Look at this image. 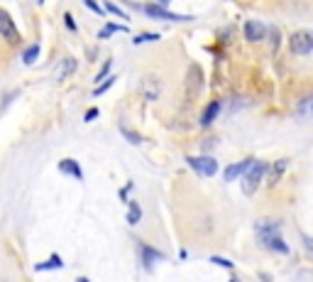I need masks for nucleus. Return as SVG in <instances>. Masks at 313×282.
<instances>
[{
    "instance_id": "f257e3e1",
    "label": "nucleus",
    "mask_w": 313,
    "mask_h": 282,
    "mask_svg": "<svg viewBox=\"0 0 313 282\" xmlns=\"http://www.w3.org/2000/svg\"><path fill=\"white\" fill-rule=\"evenodd\" d=\"M255 231H257L259 243H262L264 248L274 250V253H279V255H289V253H291L289 243L281 238L279 226H277V224H272V221H259V224L255 226Z\"/></svg>"
},
{
    "instance_id": "f03ea898",
    "label": "nucleus",
    "mask_w": 313,
    "mask_h": 282,
    "mask_svg": "<svg viewBox=\"0 0 313 282\" xmlns=\"http://www.w3.org/2000/svg\"><path fill=\"white\" fill-rule=\"evenodd\" d=\"M267 172H269V162H257V159H255V162L250 165V169L242 174V192H245V194H255V192H257Z\"/></svg>"
},
{
    "instance_id": "7ed1b4c3",
    "label": "nucleus",
    "mask_w": 313,
    "mask_h": 282,
    "mask_svg": "<svg viewBox=\"0 0 313 282\" xmlns=\"http://www.w3.org/2000/svg\"><path fill=\"white\" fill-rule=\"evenodd\" d=\"M186 162H189L191 169H196L201 177H213V174H218V159L211 157V155H191V157H186Z\"/></svg>"
},
{
    "instance_id": "20e7f679",
    "label": "nucleus",
    "mask_w": 313,
    "mask_h": 282,
    "mask_svg": "<svg viewBox=\"0 0 313 282\" xmlns=\"http://www.w3.org/2000/svg\"><path fill=\"white\" fill-rule=\"evenodd\" d=\"M289 49L294 54H311L313 52V32L308 30H299V32H294L289 37Z\"/></svg>"
},
{
    "instance_id": "39448f33",
    "label": "nucleus",
    "mask_w": 313,
    "mask_h": 282,
    "mask_svg": "<svg viewBox=\"0 0 313 282\" xmlns=\"http://www.w3.org/2000/svg\"><path fill=\"white\" fill-rule=\"evenodd\" d=\"M145 15L147 17H154V20H171V23H184L191 20L189 15H176V12H169L167 8H159V5H145Z\"/></svg>"
},
{
    "instance_id": "423d86ee",
    "label": "nucleus",
    "mask_w": 313,
    "mask_h": 282,
    "mask_svg": "<svg viewBox=\"0 0 313 282\" xmlns=\"http://www.w3.org/2000/svg\"><path fill=\"white\" fill-rule=\"evenodd\" d=\"M242 34H245L247 42H262L267 37V27L259 23V20H245L242 25Z\"/></svg>"
},
{
    "instance_id": "0eeeda50",
    "label": "nucleus",
    "mask_w": 313,
    "mask_h": 282,
    "mask_svg": "<svg viewBox=\"0 0 313 282\" xmlns=\"http://www.w3.org/2000/svg\"><path fill=\"white\" fill-rule=\"evenodd\" d=\"M142 96H145L147 101H156L159 96H162V91H164V86H162V81L156 79V76H147V79H142Z\"/></svg>"
},
{
    "instance_id": "6e6552de",
    "label": "nucleus",
    "mask_w": 313,
    "mask_h": 282,
    "mask_svg": "<svg viewBox=\"0 0 313 282\" xmlns=\"http://www.w3.org/2000/svg\"><path fill=\"white\" fill-rule=\"evenodd\" d=\"M252 162H255V159L247 157V159H240V162H235V165H228V167H225V172H223L225 182H235L237 177H242L247 169H250V165H252Z\"/></svg>"
},
{
    "instance_id": "1a4fd4ad",
    "label": "nucleus",
    "mask_w": 313,
    "mask_h": 282,
    "mask_svg": "<svg viewBox=\"0 0 313 282\" xmlns=\"http://www.w3.org/2000/svg\"><path fill=\"white\" fill-rule=\"evenodd\" d=\"M0 37H5L10 42H17V27L12 23L10 12H5V10H0Z\"/></svg>"
},
{
    "instance_id": "9d476101",
    "label": "nucleus",
    "mask_w": 313,
    "mask_h": 282,
    "mask_svg": "<svg viewBox=\"0 0 313 282\" xmlns=\"http://www.w3.org/2000/svg\"><path fill=\"white\" fill-rule=\"evenodd\" d=\"M76 56H64L61 62H59V67H56V74H54V81H64L66 76H71V74H76Z\"/></svg>"
},
{
    "instance_id": "9b49d317",
    "label": "nucleus",
    "mask_w": 313,
    "mask_h": 282,
    "mask_svg": "<svg viewBox=\"0 0 313 282\" xmlns=\"http://www.w3.org/2000/svg\"><path fill=\"white\" fill-rule=\"evenodd\" d=\"M140 255H142V265H145V270H152V265H154L156 260L167 258L164 253H159V250L152 248V246H140Z\"/></svg>"
},
{
    "instance_id": "f8f14e48",
    "label": "nucleus",
    "mask_w": 313,
    "mask_h": 282,
    "mask_svg": "<svg viewBox=\"0 0 313 282\" xmlns=\"http://www.w3.org/2000/svg\"><path fill=\"white\" fill-rule=\"evenodd\" d=\"M59 172H61V174H71L74 179L83 182V169H81V165H78L76 159H71V157L59 162Z\"/></svg>"
},
{
    "instance_id": "ddd939ff",
    "label": "nucleus",
    "mask_w": 313,
    "mask_h": 282,
    "mask_svg": "<svg viewBox=\"0 0 313 282\" xmlns=\"http://www.w3.org/2000/svg\"><path fill=\"white\" fill-rule=\"evenodd\" d=\"M61 268H64V260L59 258V253H52V255H49V260H44V263H37V265H34V270H37V272L61 270Z\"/></svg>"
},
{
    "instance_id": "4468645a",
    "label": "nucleus",
    "mask_w": 313,
    "mask_h": 282,
    "mask_svg": "<svg viewBox=\"0 0 313 282\" xmlns=\"http://www.w3.org/2000/svg\"><path fill=\"white\" fill-rule=\"evenodd\" d=\"M218 113H220V101H211L206 106V111L201 113V125L203 128H208V125L218 118Z\"/></svg>"
},
{
    "instance_id": "2eb2a0df",
    "label": "nucleus",
    "mask_w": 313,
    "mask_h": 282,
    "mask_svg": "<svg viewBox=\"0 0 313 282\" xmlns=\"http://www.w3.org/2000/svg\"><path fill=\"white\" fill-rule=\"evenodd\" d=\"M286 165H289L286 159H277L274 165H269V169H272V172H269V184H272V187H274V184L279 182L281 174L286 172Z\"/></svg>"
},
{
    "instance_id": "dca6fc26",
    "label": "nucleus",
    "mask_w": 313,
    "mask_h": 282,
    "mask_svg": "<svg viewBox=\"0 0 313 282\" xmlns=\"http://www.w3.org/2000/svg\"><path fill=\"white\" fill-rule=\"evenodd\" d=\"M296 115H299V118H313V93L306 96V98L296 106Z\"/></svg>"
},
{
    "instance_id": "f3484780",
    "label": "nucleus",
    "mask_w": 313,
    "mask_h": 282,
    "mask_svg": "<svg viewBox=\"0 0 313 282\" xmlns=\"http://www.w3.org/2000/svg\"><path fill=\"white\" fill-rule=\"evenodd\" d=\"M140 218H142V209H140V204L130 202V206H127V224L137 226V224H140Z\"/></svg>"
},
{
    "instance_id": "a211bd4d",
    "label": "nucleus",
    "mask_w": 313,
    "mask_h": 282,
    "mask_svg": "<svg viewBox=\"0 0 313 282\" xmlns=\"http://www.w3.org/2000/svg\"><path fill=\"white\" fill-rule=\"evenodd\" d=\"M115 32H127V27H123V25H113L108 23L105 27H103L101 32H98V39H108V37H113Z\"/></svg>"
},
{
    "instance_id": "6ab92c4d",
    "label": "nucleus",
    "mask_w": 313,
    "mask_h": 282,
    "mask_svg": "<svg viewBox=\"0 0 313 282\" xmlns=\"http://www.w3.org/2000/svg\"><path fill=\"white\" fill-rule=\"evenodd\" d=\"M37 56H39V45H32L30 49H25L23 54V62L27 64V67H32L34 62H37Z\"/></svg>"
},
{
    "instance_id": "aec40b11",
    "label": "nucleus",
    "mask_w": 313,
    "mask_h": 282,
    "mask_svg": "<svg viewBox=\"0 0 313 282\" xmlns=\"http://www.w3.org/2000/svg\"><path fill=\"white\" fill-rule=\"evenodd\" d=\"M120 133H123L125 140H130V143H135V145H142V143H145V137L132 133V130H127V128H120Z\"/></svg>"
},
{
    "instance_id": "412c9836",
    "label": "nucleus",
    "mask_w": 313,
    "mask_h": 282,
    "mask_svg": "<svg viewBox=\"0 0 313 282\" xmlns=\"http://www.w3.org/2000/svg\"><path fill=\"white\" fill-rule=\"evenodd\" d=\"M103 8H105L108 12H113V15H118V17H127V12L120 10V8H118V5H115L113 0H105V5H103ZM127 20H130V17H127Z\"/></svg>"
},
{
    "instance_id": "4be33fe9",
    "label": "nucleus",
    "mask_w": 313,
    "mask_h": 282,
    "mask_svg": "<svg viewBox=\"0 0 313 282\" xmlns=\"http://www.w3.org/2000/svg\"><path fill=\"white\" fill-rule=\"evenodd\" d=\"M301 246H303V250H306V255H311L313 258V236L301 233Z\"/></svg>"
},
{
    "instance_id": "5701e85b",
    "label": "nucleus",
    "mask_w": 313,
    "mask_h": 282,
    "mask_svg": "<svg viewBox=\"0 0 313 282\" xmlns=\"http://www.w3.org/2000/svg\"><path fill=\"white\" fill-rule=\"evenodd\" d=\"M211 263H215V265H220V268H225V270H233V268H235V265H233V260L220 258V255H213Z\"/></svg>"
},
{
    "instance_id": "b1692460",
    "label": "nucleus",
    "mask_w": 313,
    "mask_h": 282,
    "mask_svg": "<svg viewBox=\"0 0 313 282\" xmlns=\"http://www.w3.org/2000/svg\"><path fill=\"white\" fill-rule=\"evenodd\" d=\"M113 84H115V76H110V79H108V81H105V84H103V86H98V89H96V91H93V96H103V93H105V91H108V89H110V86H113Z\"/></svg>"
},
{
    "instance_id": "393cba45",
    "label": "nucleus",
    "mask_w": 313,
    "mask_h": 282,
    "mask_svg": "<svg viewBox=\"0 0 313 282\" xmlns=\"http://www.w3.org/2000/svg\"><path fill=\"white\" fill-rule=\"evenodd\" d=\"M64 23H66V27L71 30V32H76L78 30V25H76V20H74V15H71V12H64Z\"/></svg>"
},
{
    "instance_id": "a878e982",
    "label": "nucleus",
    "mask_w": 313,
    "mask_h": 282,
    "mask_svg": "<svg viewBox=\"0 0 313 282\" xmlns=\"http://www.w3.org/2000/svg\"><path fill=\"white\" fill-rule=\"evenodd\" d=\"M83 5H86V8H91V10L96 12V15H105V12H103V8L98 5V3H96V0H83Z\"/></svg>"
},
{
    "instance_id": "bb28decb",
    "label": "nucleus",
    "mask_w": 313,
    "mask_h": 282,
    "mask_svg": "<svg viewBox=\"0 0 313 282\" xmlns=\"http://www.w3.org/2000/svg\"><path fill=\"white\" fill-rule=\"evenodd\" d=\"M156 39H159V34H140V37H135L137 45H142V42H156Z\"/></svg>"
},
{
    "instance_id": "cd10ccee",
    "label": "nucleus",
    "mask_w": 313,
    "mask_h": 282,
    "mask_svg": "<svg viewBox=\"0 0 313 282\" xmlns=\"http://www.w3.org/2000/svg\"><path fill=\"white\" fill-rule=\"evenodd\" d=\"M96 118H98V108H91V111L83 115V120H86V123H88V120H96Z\"/></svg>"
},
{
    "instance_id": "c85d7f7f",
    "label": "nucleus",
    "mask_w": 313,
    "mask_h": 282,
    "mask_svg": "<svg viewBox=\"0 0 313 282\" xmlns=\"http://www.w3.org/2000/svg\"><path fill=\"white\" fill-rule=\"evenodd\" d=\"M110 67H113V62H110V59H108V62H105V64H103L101 74H98V79H103V76H105V74H108V71H110Z\"/></svg>"
},
{
    "instance_id": "c756f323",
    "label": "nucleus",
    "mask_w": 313,
    "mask_h": 282,
    "mask_svg": "<svg viewBox=\"0 0 313 282\" xmlns=\"http://www.w3.org/2000/svg\"><path fill=\"white\" fill-rule=\"evenodd\" d=\"M130 189H132V182H130V184H127V187H123V189H120V199H127V194H130Z\"/></svg>"
},
{
    "instance_id": "7c9ffc66",
    "label": "nucleus",
    "mask_w": 313,
    "mask_h": 282,
    "mask_svg": "<svg viewBox=\"0 0 313 282\" xmlns=\"http://www.w3.org/2000/svg\"><path fill=\"white\" fill-rule=\"evenodd\" d=\"M169 3H171V0H156V5H159V8H164V5H169Z\"/></svg>"
},
{
    "instance_id": "2f4dec72",
    "label": "nucleus",
    "mask_w": 313,
    "mask_h": 282,
    "mask_svg": "<svg viewBox=\"0 0 313 282\" xmlns=\"http://www.w3.org/2000/svg\"><path fill=\"white\" fill-rule=\"evenodd\" d=\"M76 282H91V280H88V277H78Z\"/></svg>"
},
{
    "instance_id": "473e14b6",
    "label": "nucleus",
    "mask_w": 313,
    "mask_h": 282,
    "mask_svg": "<svg viewBox=\"0 0 313 282\" xmlns=\"http://www.w3.org/2000/svg\"><path fill=\"white\" fill-rule=\"evenodd\" d=\"M230 282H240V280H237V277H230Z\"/></svg>"
},
{
    "instance_id": "72a5a7b5",
    "label": "nucleus",
    "mask_w": 313,
    "mask_h": 282,
    "mask_svg": "<svg viewBox=\"0 0 313 282\" xmlns=\"http://www.w3.org/2000/svg\"><path fill=\"white\" fill-rule=\"evenodd\" d=\"M42 3H44V0H39V5H42Z\"/></svg>"
}]
</instances>
